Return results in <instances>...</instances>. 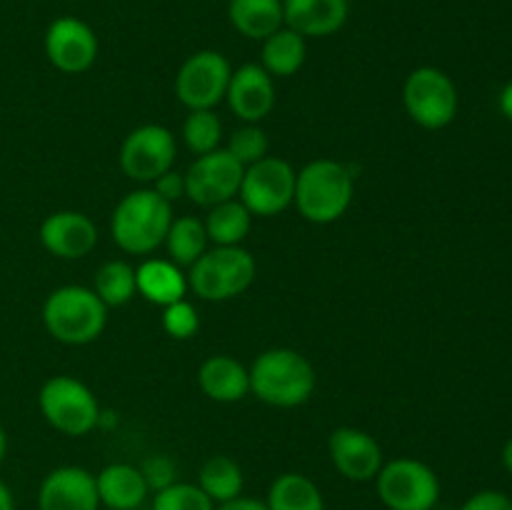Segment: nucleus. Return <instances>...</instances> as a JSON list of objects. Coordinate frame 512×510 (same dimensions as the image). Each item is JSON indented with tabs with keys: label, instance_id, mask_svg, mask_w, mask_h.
<instances>
[{
	"label": "nucleus",
	"instance_id": "bb28decb",
	"mask_svg": "<svg viewBox=\"0 0 512 510\" xmlns=\"http://www.w3.org/2000/svg\"><path fill=\"white\" fill-rule=\"evenodd\" d=\"M208 233L205 223L195 215H180L170 223L168 235H165V248H168L170 260L180 268H190L200 255L208 250Z\"/></svg>",
	"mask_w": 512,
	"mask_h": 510
},
{
	"label": "nucleus",
	"instance_id": "aec40b11",
	"mask_svg": "<svg viewBox=\"0 0 512 510\" xmlns=\"http://www.w3.org/2000/svg\"><path fill=\"white\" fill-rule=\"evenodd\" d=\"M198 385L215 403H238L250 393V375L233 355H210L198 370Z\"/></svg>",
	"mask_w": 512,
	"mask_h": 510
},
{
	"label": "nucleus",
	"instance_id": "a211bd4d",
	"mask_svg": "<svg viewBox=\"0 0 512 510\" xmlns=\"http://www.w3.org/2000/svg\"><path fill=\"white\" fill-rule=\"evenodd\" d=\"M348 13V0H283L285 28L303 38H328L338 33Z\"/></svg>",
	"mask_w": 512,
	"mask_h": 510
},
{
	"label": "nucleus",
	"instance_id": "ea45409f",
	"mask_svg": "<svg viewBox=\"0 0 512 510\" xmlns=\"http://www.w3.org/2000/svg\"><path fill=\"white\" fill-rule=\"evenodd\" d=\"M5 453H8V435H5V428L0 425V463L5 460Z\"/></svg>",
	"mask_w": 512,
	"mask_h": 510
},
{
	"label": "nucleus",
	"instance_id": "a19ab883",
	"mask_svg": "<svg viewBox=\"0 0 512 510\" xmlns=\"http://www.w3.org/2000/svg\"><path fill=\"white\" fill-rule=\"evenodd\" d=\"M433 510H438V508H433Z\"/></svg>",
	"mask_w": 512,
	"mask_h": 510
},
{
	"label": "nucleus",
	"instance_id": "c756f323",
	"mask_svg": "<svg viewBox=\"0 0 512 510\" xmlns=\"http://www.w3.org/2000/svg\"><path fill=\"white\" fill-rule=\"evenodd\" d=\"M150 510H215V503L200 490L198 483L175 480L173 485L153 495V508Z\"/></svg>",
	"mask_w": 512,
	"mask_h": 510
},
{
	"label": "nucleus",
	"instance_id": "c9c22d12",
	"mask_svg": "<svg viewBox=\"0 0 512 510\" xmlns=\"http://www.w3.org/2000/svg\"><path fill=\"white\" fill-rule=\"evenodd\" d=\"M215 510H268L265 500H255V498H245V495H238V498L228 500V503L215 505Z\"/></svg>",
	"mask_w": 512,
	"mask_h": 510
},
{
	"label": "nucleus",
	"instance_id": "412c9836",
	"mask_svg": "<svg viewBox=\"0 0 512 510\" xmlns=\"http://www.w3.org/2000/svg\"><path fill=\"white\" fill-rule=\"evenodd\" d=\"M135 288L138 295H143L148 303L165 305L178 303L188 293V275L175 265L173 260L163 258H150L135 268Z\"/></svg>",
	"mask_w": 512,
	"mask_h": 510
},
{
	"label": "nucleus",
	"instance_id": "2f4dec72",
	"mask_svg": "<svg viewBox=\"0 0 512 510\" xmlns=\"http://www.w3.org/2000/svg\"><path fill=\"white\" fill-rule=\"evenodd\" d=\"M200 318L195 305H190L188 300H178V303H170L163 308V330L175 340H188L198 333Z\"/></svg>",
	"mask_w": 512,
	"mask_h": 510
},
{
	"label": "nucleus",
	"instance_id": "423d86ee",
	"mask_svg": "<svg viewBox=\"0 0 512 510\" xmlns=\"http://www.w3.org/2000/svg\"><path fill=\"white\" fill-rule=\"evenodd\" d=\"M38 408L50 428L70 438L93 433L103 413L93 390L73 375H53L45 380L38 393Z\"/></svg>",
	"mask_w": 512,
	"mask_h": 510
},
{
	"label": "nucleus",
	"instance_id": "0eeeda50",
	"mask_svg": "<svg viewBox=\"0 0 512 510\" xmlns=\"http://www.w3.org/2000/svg\"><path fill=\"white\" fill-rule=\"evenodd\" d=\"M375 490L388 510H433L440 500V478L423 460L395 458L375 475Z\"/></svg>",
	"mask_w": 512,
	"mask_h": 510
},
{
	"label": "nucleus",
	"instance_id": "6e6552de",
	"mask_svg": "<svg viewBox=\"0 0 512 510\" xmlns=\"http://www.w3.org/2000/svg\"><path fill=\"white\" fill-rule=\"evenodd\" d=\"M403 105L425 130H443L458 115V88L445 70L423 65L405 78Z\"/></svg>",
	"mask_w": 512,
	"mask_h": 510
},
{
	"label": "nucleus",
	"instance_id": "f8f14e48",
	"mask_svg": "<svg viewBox=\"0 0 512 510\" xmlns=\"http://www.w3.org/2000/svg\"><path fill=\"white\" fill-rule=\"evenodd\" d=\"M245 168L225 148L198 155L185 170V198L195 205L213 208V205L233 200L240 190Z\"/></svg>",
	"mask_w": 512,
	"mask_h": 510
},
{
	"label": "nucleus",
	"instance_id": "39448f33",
	"mask_svg": "<svg viewBox=\"0 0 512 510\" xmlns=\"http://www.w3.org/2000/svg\"><path fill=\"white\" fill-rule=\"evenodd\" d=\"M253 280L255 258L243 245H215L190 265L188 288L200 300L225 303L243 295Z\"/></svg>",
	"mask_w": 512,
	"mask_h": 510
},
{
	"label": "nucleus",
	"instance_id": "58836bf2",
	"mask_svg": "<svg viewBox=\"0 0 512 510\" xmlns=\"http://www.w3.org/2000/svg\"><path fill=\"white\" fill-rule=\"evenodd\" d=\"M503 465H505V470L512 475V438L503 445Z\"/></svg>",
	"mask_w": 512,
	"mask_h": 510
},
{
	"label": "nucleus",
	"instance_id": "4468645a",
	"mask_svg": "<svg viewBox=\"0 0 512 510\" xmlns=\"http://www.w3.org/2000/svg\"><path fill=\"white\" fill-rule=\"evenodd\" d=\"M328 453L335 470L353 483H368L383 468V448L370 433L360 428H335L328 438Z\"/></svg>",
	"mask_w": 512,
	"mask_h": 510
},
{
	"label": "nucleus",
	"instance_id": "5701e85b",
	"mask_svg": "<svg viewBox=\"0 0 512 510\" xmlns=\"http://www.w3.org/2000/svg\"><path fill=\"white\" fill-rule=\"evenodd\" d=\"M305 58H308V45L300 33L290 28L275 30L273 35L263 40V50H260V60L263 68L268 70L273 78H290L303 68Z\"/></svg>",
	"mask_w": 512,
	"mask_h": 510
},
{
	"label": "nucleus",
	"instance_id": "7c9ffc66",
	"mask_svg": "<svg viewBox=\"0 0 512 510\" xmlns=\"http://www.w3.org/2000/svg\"><path fill=\"white\" fill-rule=\"evenodd\" d=\"M268 135H265V130L260 128L258 123H245L240 125L238 130H233L230 133V140H228V153L233 155L235 160H238L243 168H248V165L258 163V160H263L265 155H268Z\"/></svg>",
	"mask_w": 512,
	"mask_h": 510
},
{
	"label": "nucleus",
	"instance_id": "c85d7f7f",
	"mask_svg": "<svg viewBox=\"0 0 512 510\" xmlns=\"http://www.w3.org/2000/svg\"><path fill=\"white\" fill-rule=\"evenodd\" d=\"M183 140L190 153L205 155L220 148L223 140V123L213 110H190L183 123Z\"/></svg>",
	"mask_w": 512,
	"mask_h": 510
},
{
	"label": "nucleus",
	"instance_id": "473e14b6",
	"mask_svg": "<svg viewBox=\"0 0 512 510\" xmlns=\"http://www.w3.org/2000/svg\"><path fill=\"white\" fill-rule=\"evenodd\" d=\"M140 473H143L145 483L153 493L168 488L178 480V468H175L173 460L168 455H150L143 465H140Z\"/></svg>",
	"mask_w": 512,
	"mask_h": 510
},
{
	"label": "nucleus",
	"instance_id": "f257e3e1",
	"mask_svg": "<svg viewBox=\"0 0 512 510\" xmlns=\"http://www.w3.org/2000/svg\"><path fill=\"white\" fill-rule=\"evenodd\" d=\"M250 393L273 408H298L315 390V368L293 348L263 350L248 368Z\"/></svg>",
	"mask_w": 512,
	"mask_h": 510
},
{
	"label": "nucleus",
	"instance_id": "72a5a7b5",
	"mask_svg": "<svg viewBox=\"0 0 512 510\" xmlns=\"http://www.w3.org/2000/svg\"><path fill=\"white\" fill-rule=\"evenodd\" d=\"M458 510H512V498L500 490H478Z\"/></svg>",
	"mask_w": 512,
	"mask_h": 510
},
{
	"label": "nucleus",
	"instance_id": "ddd939ff",
	"mask_svg": "<svg viewBox=\"0 0 512 510\" xmlns=\"http://www.w3.org/2000/svg\"><path fill=\"white\" fill-rule=\"evenodd\" d=\"M45 55L60 73H85L98 58V35L75 15L55 18L45 30Z\"/></svg>",
	"mask_w": 512,
	"mask_h": 510
},
{
	"label": "nucleus",
	"instance_id": "f704fd0d",
	"mask_svg": "<svg viewBox=\"0 0 512 510\" xmlns=\"http://www.w3.org/2000/svg\"><path fill=\"white\" fill-rule=\"evenodd\" d=\"M153 190L160 195V198L168 200V203L173 205L175 200L185 198V173H178V170L170 168L168 173H163L158 180H155Z\"/></svg>",
	"mask_w": 512,
	"mask_h": 510
},
{
	"label": "nucleus",
	"instance_id": "9b49d317",
	"mask_svg": "<svg viewBox=\"0 0 512 510\" xmlns=\"http://www.w3.org/2000/svg\"><path fill=\"white\" fill-rule=\"evenodd\" d=\"M175 135L165 125L148 123L130 130L120 148V168L135 183H155L175 163Z\"/></svg>",
	"mask_w": 512,
	"mask_h": 510
},
{
	"label": "nucleus",
	"instance_id": "cd10ccee",
	"mask_svg": "<svg viewBox=\"0 0 512 510\" xmlns=\"http://www.w3.org/2000/svg\"><path fill=\"white\" fill-rule=\"evenodd\" d=\"M93 290L108 308H120V305L130 303L133 295L138 293V288H135V268L125 260H108L95 273Z\"/></svg>",
	"mask_w": 512,
	"mask_h": 510
},
{
	"label": "nucleus",
	"instance_id": "6ab92c4d",
	"mask_svg": "<svg viewBox=\"0 0 512 510\" xmlns=\"http://www.w3.org/2000/svg\"><path fill=\"white\" fill-rule=\"evenodd\" d=\"M100 508L135 510L148 500V483L140 468L130 463H110L95 475Z\"/></svg>",
	"mask_w": 512,
	"mask_h": 510
},
{
	"label": "nucleus",
	"instance_id": "4c0bfd02",
	"mask_svg": "<svg viewBox=\"0 0 512 510\" xmlns=\"http://www.w3.org/2000/svg\"><path fill=\"white\" fill-rule=\"evenodd\" d=\"M0 510H15V498L3 480H0Z\"/></svg>",
	"mask_w": 512,
	"mask_h": 510
},
{
	"label": "nucleus",
	"instance_id": "e433bc0d",
	"mask_svg": "<svg viewBox=\"0 0 512 510\" xmlns=\"http://www.w3.org/2000/svg\"><path fill=\"white\" fill-rule=\"evenodd\" d=\"M498 105H500V113L505 115V118L512 123V80L508 85H505L503 90H500V98H498Z\"/></svg>",
	"mask_w": 512,
	"mask_h": 510
},
{
	"label": "nucleus",
	"instance_id": "f3484780",
	"mask_svg": "<svg viewBox=\"0 0 512 510\" xmlns=\"http://www.w3.org/2000/svg\"><path fill=\"white\" fill-rule=\"evenodd\" d=\"M230 110L238 115L243 123H260L268 118L270 110L275 108V83L273 75L263 65L245 63L233 70L225 93Z\"/></svg>",
	"mask_w": 512,
	"mask_h": 510
},
{
	"label": "nucleus",
	"instance_id": "dca6fc26",
	"mask_svg": "<svg viewBox=\"0 0 512 510\" xmlns=\"http://www.w3.org/2000/svg\"><path fill=\"white\" fill-rule=\"evenodd\" d=\"M40 243L60 260H80L98 245V228L80 210H58L40 223Z\"/></svg>",
	"mask_w": 512,
	"mask_h": 510
},
{
	"label": "nucleus",
	"instance_id": "20e7f679",
	"mask_svg": "<svg viewBox=\"0 0 512 510\" xmlns=\"http://www.w3.org/2000/svg\"><path fill=\"white\" fill-rule=\"evenodd\" d=\"M108 323V305L85 285L55 288L43 303V325L58 343L88 345Z\"/></svg>",
	"mask_w": 512,
	"mask_h": 510
},
{
	"label": "nucleus",
	"instance_id": "1a4fd4ad",
	"mask_svg": "<svg viewBox=\"0 0 512 510\" xmlns=\"http://www.w3.org/2000/svg\"><path fill=\"white\" fill-rule=\"evenodd\" d=\"M295 170L288 160L265 155L258 163L248 165L240 180V203L258 218L280 215L293 205Z\"/></svg>",
	"mask_w": 512,
	"mask_h": 510
},
{
	"label": "nucleus",
	"instance_id": "9d476101",
	"mask_svg": "<svg viewBox=\"0 0 512 510\" xmlns=\"http://www.w3.org/2000/svg\"><path fill=\"white\" fill-rule=\"evenodd\" d=\"M230 68L228 58L218 50H198L180 65L175 75V95L188 110H213L228 93Z\"/></svg>",
	"mask_w": 512,
	"mask_h": 510
},
{
	"label": "nucleus",
	"instance_id": "393cba45",
	"mask_svg": "<svg viewBox=\"0 0 512 510\" xmlns=\"http://www.w3.org/2000/svg\"><path fill=\"white\" fill-rule=\"evenodd\" d=\"M198 485L215 505L228 503V500L243 495L245 475L243 468L228 455H213L203 463L198 473Z\"/></svg>",
	"mask_w": 512,
	"mask_h": 510
},
{
	"label": "nucleus",
	"instance_id": "f03ea898",
	"mask_svg": "<svg viewBox=\"0 0 512 510\" xmlns=\"http://www.w3.org/2000/svg\"><path fill=\"white\" fill-rule=\"evenodd\" d=\"M353 173L330 158L310 160L295 175V208L308 223L330 225L353 203Z\"/></svg>",
	"mask_w": 512,
	"mask_h": 510
},
{
	"label": "nucleus",
	"instance_id": "2eb2a0df",
	"mask_svg": "<svg viewBox=\"0 0 512 510\" xmlns=\"http://www.w3.org/2000/svg\"><path fill=\"white\" fill-rule=\"evenodd\" d=\"M38 510H100L95 475L80 465L50 470L38 488Z\"/></svg>",
	"mask_w": 512,
	"mask_h": 510
},
{
	"label": "nucleus",
	"instance_id": "7ed1b4c3",
	"mask_svg": "<svg viewBox=\"0 0 512 510\" xmlns=\"http://www.w3.org/2000/svg\"><path fill=\"white\" fill-rule=\"evenodd\" d=\"M173 205L153 188H140L125 195L110 215V235L115 245L130 255H148L165 243Z\"/></svg>",
	"mask_w": 512,
	"mask_h": 510
},
{
	"label": "nucleus",
	"instance_id": "b1692460",
	"mask_svg": "<svg viewBox=\"0 0 512 510\" xmlns=\"http://www.w3.org/2000/svg\"><path fill=\"white\" fill-rule=\"evenodd\" d=\"M268 510H325V498L315 480L303 473H283L265 495Z\"/></svg>",
	"mask_w": 512,
	"mask_h": 510
},
{
	"label": "nucleus",
	"instance_id": "4be33fe9",
	"mask_svg": "<svg viewBox=\"0 0 512 510\" xmlns=\"http://www.w3.org/2000/svg\"><path fill=\"white\" fill-rule=\"evenodd\" d=\"M228 20L245 38L265 40L285 25L283 0H230Z\"/></svg>",
	"mask_w": 512,
	"mask_h": 510
},
{
	"label": "nucleus",
	"instance_id": "a878e982",
	"mask_svg": "<svg viewBox=\"0 0 512 510\" xmlns=\"http://www.w3.org/2000/svg\"><path fill=\"white\" fill-rule=\"evenodd\" d=\"M203 223L208 240H213L215 245H240L248 238L250 225H253V213L240 200L233 198L213 205Z\"/></svg>",
	"mask_w": 512,
	"mask_h": 510
}]
</instances>
